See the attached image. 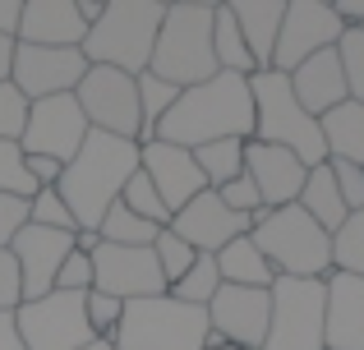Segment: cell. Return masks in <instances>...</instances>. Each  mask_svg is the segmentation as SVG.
<instances>
[{"label": "cell", "instance_id": "obj_29", "mask_svg": "<svg viewBox=\"0 0 364 350\" xmlns=\"http://www.w3.org/2000/svg\"><path fill=\"white\" fill-rule=\"evenodd\" d=\"M245 143L249 138H213V143L194 148V162L203 171L208 189H222L231 185L235 175H245Z\"/></svg>", "mask_w": 364, "mask_h": 350}, {"label": "cell", "instance_id": "obj_30", "mask_svg": "<svg viewBox=\"0 0 364 350\" xmlns=\"http://www.w3.org/2000/svg\"><path fill=\"white\" fill-rule=\"evenodd\" d=\"M97 235H102V244H152V240L161 235V226H152V222H143V217H134L129 207L116 198V203L107 207V217H102Z\"/></svg>", "mask_w": 364, "mask_h": 350}, {"label": "cell", "instance_id": "obj_49", "mask_svg": "<svg viewBox=\"0 0 364 350\" xmlns=\"http://www.w3.org/2000/svg\"><path fill=\"white\" fill-rule=\"evenodd\" d=\"M14 37H9V33H0V83H5L9 79V70H14Z\"/></svg>", "mask_w": 364, "mask_h": 350}, {"label": "cell", "instance_id": "obj_43", "mask_svg": "<svg viewBox=\"0 0 364 350\" xmlns=\"http://www.w3.org/2000/svg\"><path fill=\"white\" fill-rule=\"evenodd\" d=\"M328 166H332V175H337V189H341V198H346L350 212L364 207V166H355V162H332V157H328Z\"/></svg>", "mask_w": 364, "mask_h": 350}, {"label": "cell", "instance_id": "obj_31", "mask_svg": "<svg viewBox=\"0 0 364 350\" xmlns=\"http://www.w3.org/2000/svg\"><path fill=\"white\" fill-rule=\"evenodd\" d=\"M222 290V272H217V258L213 253H198L194 258V268L185 272V277L176 281V286L166 290V295H176V300H185V305H198V309H208L213 305V295Z\"/></svg>", "mask_w": 364, "mask_h": 350}, {"label": "cell", "instance_id": "obj_12", "mask_svg": "<svg viewBox=\"0 0 364 350\" xmlns=\"http://www.w3.org/2000/svg\"><path fill=\"white\" fill-rule=\"evenodd\" d=\"M92 290L116 300H148L166 295V277L152 244H97L92 249Z\"/></svg>", "mask_w": 364, "mask_h": 350}, {"label": "cell", "instance_id": "obj_5", "mask_svg": "<svg viewBox=\"0 0 364 350\" xmlns=\"http://www.w3.org/2000/svg\"><path fill=\"white\" fill-rule=\"evenodd\" d=\"M249 92H254V138L295 153L304 166L328 162V143H323L318 116L300 106V97L291 92V79L277 70L249 74Z\"/></svg>", "mask_w": 364, "mask_h": 350}, {"label": "cell", "instance_id": "obj_28", "mask_svg": "<svg viewBox=\"0 0 364 350\" xmlns=\"http://www.w3.org/2000/svg\"><path fill=\"white\" fill-rule=\"evenodd\" d=\"M134 83H139V143H152V138H157V125L166 120V111L180 102L185 88H176V83L157 79V74H148V70Z\"/></svg>", "mask_w": 364, "mask_h": 350}, {"label": "cell", "instance_id": "obj_42", "mask_svg": "<svg viewBox=\"0 0 364 350\" xmlns=\"http://www.w3.org/2000/svg\"><path fill=\"white\" fill-rule=\"evenodd\" d=\"M55 290H79V295H88V290H92V253H79V249H74L70 258L60 263Z\"/></svg>", "mask_w": 364, "mask_h": 350}, {"label": "cell", "instance_id": "obj_19", "mask_svg": "<svg viewBox=\"0 0 364 350\" xmlns=\"http://www.w3.org/2000/svg\"><path fill=\"white\" fill-rule=\"evenodd\" d=\"M245 171L258 185L263 207H286V203H295V198H300L309 166H304L295 153H286V148H272V143L249 138V143H245Z\"/></svg>", "mask_w": 364, "mask_h": 350}, {"label": "cell", "instance_id": "obj_48", "mask_svg": "<svg viewBox=\"0 0 364 350\" xmlns=\"http://www.w3.org/2000/svg\"><path fill=\"white\" fill-rule=\"evenodd\" d=\"M18 9H23V0H0V33L14 37V28H18Z\"/></svg>", "mask_w": 364, "mask_h": 350}, {"label": "cell", "instance_id": "obj_22", "mask_svg": "<svg viewBox=\"0 0 364 350\" xmlns=\"http://www.w3.org/2000/svg\"><path fill=\"white\" fill-rule=\"evenodd\" d=\"M286 79H291V92L300 97V106L309 111V116H328L332 106L350 102L346 74H341V60H337V46H328V51L309 55V60L295 65Z\"/></svg>", "mask_w": 364, "mask_h": 350}, {"label": "cell", "instance_id": "obj_51", "mask_svg": "<svg viewBox=\"0 0 364 350\" xmlns=\"http://www.w3.org/2000/svg\"><path fill=\"white\" fill-rule=\"evenodd\" d=\"M83 350H116V341H107V337H97V341H88Z\"/></svg>", "mask_w": 364, "mask_h": 350}, {"label": "cell", "instance_id": "obj_53", "mask_svg": "<svg viewBox=\"0 0 364 350\" xmlns=\"http://www.w3.org/2000/svg\"><path fill=\"white\" fill-rule=\"evenodd\" d=\"M157 5H171V0H157Z\"/></svg>", "mask_w": 364, "mask_h": 350}, {"label": "cell", "instance_id": "obj_21", "mask_svg": "<svg viewBox=\"0 0 364 350\" xmlns=\"http://www.w3.org/2000/svg\"><path fill=\"white\" fill-rule=\"evenodd\" d=\"M88 18L79 14V0H23L14 42L28 46H83Z\"/></svg>", "mask_w": 364, "mask_h": 350}, {"label": "cell", "instance_id": "obj_8", "mask_svg": "<svg viewBox=\"0 0 364 350\" xmlns=\"http://www.w3.org/2000/svg\"><path fill=\"white\" fill-rule=\"evenodd\" d=\"M328 286L318 277H277L263 350H323Z\"/></svg>", "mask_w": 364, "mask_h": 350}, {"label": "cell", "instance_id": "obj_45", "mask_svg": "<svg viewBox=\"0 0 364 350\" xmlns=\"http://www.w3.org/2000/svg\"><path fill=\"white\" fill-rule=\"evenodd\" d=\"M23 162H28V175L37 180V189H51V185H60L65 166L55 162V157H42V153H23Z\"/></svg>", "mask_w": 364, "mask_h": 350}, {"label": "cell", "instance_id": "obj_50", "mask_svg": "<svg viewBox=\"0 0 364 350\" xmlns=\"http://www.w3.org/2000/svg\"><path fill=\"white\" fill-rule=\"evenodd\" d=\"M171 5H189V9H222L226 0H171Z\"/></svg>", "mask_w": 364, "mask_h": 350}, {"label": "cell", "instance_id": "obj_26", "mask_svg": "<svg viewBox=\"0 0 364 350\" xmlns=\"http://www.w3.org/2000/svg\"><path fill=\"white\" fill-rule=\"evenodd\" d=\"M323 143L332 162H355L364 166V102H341L328 116H318Z\"/></svg>", "mask_w": 364, "mask_h": 350}, {"label": "cell", "instance_id": "obj_6", "mask_svg": "<svg viewBox=\"0 0 364 350\" xmlns=\"http://www.w3.org/2000/svg\"><path fill=\"white\" fill-rule=\"evenodd\" d=\"M208 332H213L208 309L185 305L176 295H148L124 305L111 341L116 350H203Z\"/></svg>", "mask_w": 364, "mask_h": 350}, {"label": "cell", "instance_id": "obj_33", "mask_svg": "<svg viewBox=\"0 0 364 350\" xmlns=\"http://www.w3.org/2000/svg\"><path fill=\"white\" fill-rule=\"evenodd\" d=\"M120 203L129 207L134 217H143V222H152V226H171V207L161 203V194L152 189V180L143 175V171H134V175H129V185L120 189Z\"/></svg>", "mask_w": 364, "mask_h": 350}, {"label": "cell", "instance_id": "obj_4", "mask_svg": "<svg viewBox=\"0 0 364 350\" xmlns=\"http://www.w3.org/2000/svg\"><path fill=\"white\" fill-rule=\"evenodd\" d=\"M249 240L263 249L277 277H328L332 272V235L304 212L300 203L263 207L249 226Z\"/></svg>", "mask_w": 364, "mask_h": 350}, {"label": "cell", "instance_id": "obj_16", "mask_svg": "<svg viewBox=\"0 0 364 350\" xmlns=\"http://www.w3.org/2000/svg\"><path fill=\"white\" fill-rule=\"evenodd\" d=\"M139 171L152 180V189H157L161 203L171 207V217H176L185 203H194V198L208 189V180H203V171H198V162H194V153H189V148H176V143H161V138L139 143Z\"/></svg>", "mask_w": 364, "mask_h": 350}, {"label": "cell", "instance_id": "obj_10", "mask_svg": "<svg viewBox=\"0 0 364 350\" xmlns=\"http://www.w3.org/2000/svg\"><path fill=\"white\" fill-rule=\"evenodd\" d=\"M74 97H79L92 129L139 143V83H134V74L111 70V65H88Z\"/></svg>", "mask_w": 364, "mask_h": 350}, {"label": "cell", "instance_id": "obj_47", "mask_svg": "<svg viewBox=\"0 0 364 350\" xmlns=\"http://www.w3.org/2000/svg\"><path fill=\"white\" fill-rule=\"evenodd\" d=\"M0 350H23V341H18V323H14V314H0Z\"/></svg>", "mask_w": 364, "mask_h": 350}, {"label": "cell", "instance_id": "obj_39", "mask_svg": "<svg viewBox=\"0 0 364 350\" xmlns=\"http://www.w3.org/2000/svg\"><path fill=\"white\" fill-rule=\"evenodd\" d=\"M83 314H88L92 337H107V341H111V332L120 327L124 300H116V295H102V290H88V295H83Z\"/></svg>", "mask_w": 364, "mask_h": 350}, {"label": "cell", "instance_id": "obj_34", "mask_svg": "<svg viewBox=\"0 0 364 350\" xmlns=\"http://www.w3.org/2000/svg\"><path fill=\"white\" fill-rule=\"evenodd\" d=\"M152 253H157V263H161V277H166V290L176 286L180 277H185L189 268H194V258H198V249L189 240H180L171 226H161V235L152 240Z\"/></svg>", "mask_w": 364, "mask_h": 350}, {"label": "cell", "instance_id": "obj_32", "mask_svg": "<svg viewBox=\"0 0 364 350\" xmlns=\"http://www.w3.org/2000/svg\"><path fill=\"white\" fill-rule=\"evenodd\" d=\"M332 268L350 272V277H364V207L346 217L337 235H332Z\"/></svg>", "mask_w": 364, "mask_h": 350}, {"label": "cell", "instance_id": "obj_9", "mask_svg": "<svg viewBox=\"0 0 364 350\" xmlns=\"http://www.w3.org/2000/svg\"><path fill=\"white\" fill-rule=\"evenodd\" d=\"M14 323L23 350H83L88 341H97L79 290H51L42 300H23L14 309Z\"/></svg>", "mask_w": 364, "mask_h": 350}, {"label": "cell", "instance_id": "obj_46", "mask_svg": "<svg viewBox=\"0 0 364 350\" xmlns=\"http://www.w3.org/2000/svg\"><path fill=\"white\" fill-rule=\"evenodd\" d=\"M332 9L341 14L346 28H364V0H332Z\"/></svg>", "mask_w": 364, "mask_h": 350}, {"label": "cell", "instance_id": "obj_7", "mask_svg": "<svg viewBox=\"0 0 364 350\" xmlns=\"http://www.w3.org/2000/svg\"><path fill=\"white\" fill-rule=\"evenodd\" d=\"M148 74L176 83V88H194L217 74L213 55V9H189V5H166L157 46H152Z\"/></svg>", "mask_w": 364, "mask_h": 350}, {"label": "cell", "instance_id": "obj_13", "mask_svg": "<svg viewBox=\"0 0 364 350\" xmlns=\"http://www.w3.org/2000/svg\"><path fill=\"white\" fill-rule=\"evenodd\" d=\"M88 134H92V125H88V116H83L79 97H74V92H60V97H42V102L28 106V129H23V138H18V148H23V153L55 157L60 166H70Z\"/></svg>", "mask_w": 364, "mask_h": 350}, {"label": "cell", "instance_id": "obj_11", "mask_svg": "<svg viewBox=\"0 0 364 350\" xmlns=\"http://www.w3.org/2000/svg\"><path fill=\"white\" fill-rule=\"evenodd\" d=\"M341 33H346V23H341V14L328 0H286V18H282V33H277L272 65H267V70L291 74L295 65H304L309 55L337 46Z\"/></svg>", "mask_w": 364, "mask_h": 350}, {"label": "cell", "instance_id": "obj_17", "mask_svg": "<svg viewBox=\"0 0 364 350\" xmlns=\"http://www.w3.org/2000/svg\"><path fill=\"white\" fill-rule=\"evenodd\" d=\"M9 253L18 258V272H23V300H42L55 290L60 263L74 253V235L51 231V226H23L9 240Z\"/></svg>", "mask_w": 364, "mask_h": 350}, {"label": "cell", "instance_id": "obj_25", "mask_svg": "<svg viewBox=\"0 0 364 350\" xmlns=\"http://www.w3.org/2000/svg\"><path fill=\"white\" fill-rule=\"evenodd\" d=\"M217 258V272H222V286H258V290H272L277 272L272 263L263 258V249H258L249 235H235L226 249L213 253Z\"/></svg>", "mask_w": 364, "mask_h": 350}, {"label": "cell", "instance_id": "obj_41", "mask_svg": "<svg viewBox=\"0 0 364 350\" xmlns=\"http://www.w3.org/2000/svg\"><path fill=\"white\" fill-rule=\"evenodd\" d=\"M23 305V272L9 249H0V314H14Z\"/></svg>", "mask_w": 364, "mask_h": 350}, {"label": "cell", "instance_id": "obj_44", "mask_svg": "<svg viewBox=\"0 0 364 350\" xmlns=\"http://www.w3.org/2000/svg\"><path fill=\"white\" fill-rule=\"evenodd\" d=\"M23 226H28V198L0 194V249H9V240H14Z\"/></svg>", "mask_w": 364, "mask_h": 350}, {"label": "cell", "instance_id": "obj_2", "mask_svg": "<svg viewBox=\"0 0 364 350\" xmlns=\"http://www.w3.org/2000/svg\"><path fill=\"white\" fill-rule=\"evenodd\" d=\"M134 171H139V143L134 138H116L102 134V129H92L83 138V148L74 153V162L65 166L60 185H55L65 207L79 222V231H97L107 207L120 198V189L129 185Z\"/></svg>", "mask_w": 364, "mask_h": 350}, {"label": "cell", "instance_id": "obj_37", "mask_svg": "<svg viewBox=\"0 0 364 350\" xmlns=\"http://www.w3.org/2000/svg\"><path fill=\"white\" fill-rule=\"evenodd\" d=\"M337 60H341V74H346L350 102H364V28H346V33H341Z\"/></svg>", "mask_w": 364, "mask_h": 350}, {"label": "cell", "instance_id": "obj_38", "mask_svg": "<svg viewBox=\"0 0 364 350\" xmlns=\"http://www.w3.org/2000/svg\"><path fill=\"white\" fill-rule=\"evenodd\" d=\"M28 106H33V102H28L9 79L0 83V138H9V143H18V138H23V129H28Z\"/></svg>", "mask_w": 364, "mask_h": 350}, {"label": "cell", "instance_id": "obj_24", "mask_svg": "<svg viewBox=\"0 0 364 350\" xmlns=\"http://www.w3.org/2000/svg\"><path fill=\"white\" fill-rule=\"evenodd\" d=\"M295 203H300L328 235H337L341 226H346V217H350V207H346V198H341L337 175H332L328 162L309 166V175H304V189H300V198H295Z\"/></svg>", "mask_w": 364, "mask_h": 350}, {"label": "cell", "instance_id": "obj_54", "mask_svg": "<svg viewBox=\"0 0 364 350\" xmlns=\"http://www.w3.org/2000/svg\"><path fill=\"white\" fill-rule=\"evenodd\" d=\"M328 5H332V0H328Z\"/></svg>", "mask_w": 364, "mask_h": 350}, {"label": "cell", "instance_id": "obj_23", "mask_svg": "<svg viewBox=\"0 0 364 350\" xmlns=\"http://www.w3.org/2000/svg\"><path fill=\"white\" fill-rule=\"evenodd\" d=\"M226 9H231L235 28L245 33L254 65L267 70V65H272L277 33H282V18H286V0H226Z\"/></svg>", "mask_w": 364, "mask_h": 350}, {"label": "cell", "instance_id": "obj_14", "mask_svg": "<svg viewBox=\"0 0 364 350\" xmlns=\"http://www.w3.org/2000/svg\"><path fill=\"white\" fill-rule=\"evenodd\" d=\"M83 74H88V55H83L79 46H28V42H18L9 83H14L28 102H42V97L74 92Z\"/></svg>", "mask_w": 364, "mask_h": 350}, {"label": "cell", "instance_id": "obj_15", "mask_svg": "<svg viewBox=\"0 0 364 350\" xmlns=\"http://www.w3.org/2000/svg\"><path fill=\"white\" fill-rule=\"evenodd\" d=\"M267 318H272V290L258 286H222L208 305V323L235 350H263Z\"/></svg>", "mask_w": 364, "mask_h": 350}, {"label": "cell", "instance_id": "obj_20", "mask_svg": "<svg viewBox=\"0 0 364 350\" xmlns=\"http://www.w3.org/2000/svg\"><path fill=\"white\" fill-rule=\"evenodd\" d=\"M323 286H328L323 350H364V277L332 268L323 277Z\"/></svg>", "mask_w": 364, "mask_h": 350}, {"label": "cell", "instance_id": "obj_1", "mask_svg": "<svg viewBox=\"0 0 364 350\" xmlns=\"http://www.w3.org/2000/svg\"><path fill=\"white\" fill-rule=\"evenodd\" d=\"M161 143L176 148H203L213 138H254V92L245 74H222L217 70L208 83L180 92V102L166 111L157 125Z\"/></svg>", "mask_w": 364, "mask_h": 350}, {"label": "cell", "instance_id": "obj_18", "mask_svg": "<svg viewBox=\"0 0 364 350\" xmlns=\"http://www.w3.org/2000/svg\"><path fill=\"white\" fill-rule=\"evenodd\" d=\"M249 226H254V217L231 212V207L217 198V189H203L194 203H185L176 217H171V231H176L180 240H189L198 253L226 249L235 235H249Z\"/></svg>", "mask_w": 364, "mask_h": 350}, {"label": "cell", "instance_id": "obj_27", "mask_svg": "<svg viewBox=\"0 0 364 350\" xmlns=\"http://www.w3.org/2000/svg\"><path fill=\"white\" fill-rule=\"evenodd\" d=\"M213 55H217V70L222 74H258V65H254V55H249V42H245V33L235 28V18H231V9H213Z\"/></svg>", "mask_w": 364, "mask_h": 350}, {"label": "cell", "instance_id": "obj_3", "mask_svg": "<svg viewBox=\"0 0 364 350\" xmlns=\"http://www.w3.org/2000/svg\"><path fill=\"white\" fill-rule=\"evenodd\" d=\"M161 18H166V5L157 0H102V14L79 51L88 55V65H111L139 79L152 60Z\"/></svg>", "mask_w": 364, "mask_h": 350}, {"label": "cell", "instance_id": "obj_40", "mask_svg": "<svg viewBox=\"0 0 364 350\" xmlns=\"http://www.w3.org/2000/svg\"><path fill=\"white\" fill-rule=\"evenodd\" d=\"M217 198H222L231 212H240V217H258V212H263V198H258V185L249 180V171L235 175L231 185H222V189H217Z\"/></svg>", "mask_w": 364, "mask_h": 350}, {"label": "cell", "instance_id": "obj_36", "mask_svg": "<svg viewBox=\"0 0 364 350\" xmlns=\"http://www.w3.org/2000/svg\"><path fill=\"white\" fill-rule=\"evenodd\" d=\"M28 226H51V231H79V222H74V212L65 207V198H60V189H37L33 194V203H28Z\"/></svg>", "mask_w": 364, "mask_h": 350}, {"label": "cell", "instance_id": "obj_52", "mask_svg": "<svg viewBox=\"0 0 364 350\" xmlns=\"http://www.w3.org/2000/svg\"><path fill=\"white\" fill-rule=\"evenodd\" d=\"M203 350H235V346H203Z\"/></svg>", "mask_w": 364, "mask_h": 350}, {"label": "cell", "instance_id": "obj_35", "mask_svg": "<svg viewBox=\"0 0 364 350\" xmlns=\"http://www.w3.org/2000/svg\"><path fill=\"white\" fill-rule=\"evenodd\" d=\"M0 194H14V198H28L33 203L37 194V180L28 175V162H23V148L0 138Z\"/></svg>", "mask_w": 364, "mask_h": 350}]
</instances>
